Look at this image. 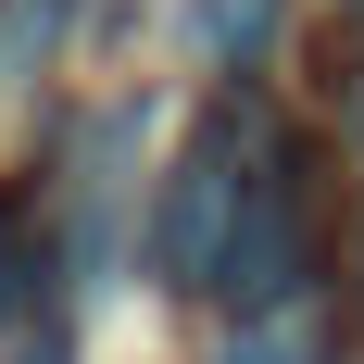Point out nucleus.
<instances>
[{
	"mask_svg": "<svg viewBox=\"0 0 364 364\" xmlns=\"http://www.w3.org/2000/svg\"><path fill=\"white\" fill-rule=\"evenodd\" d=\"M301 277H314V151L264 113L252 188H239V226H226V264H214V301L277 314V301H301Z\"/></svg>",
	"mask_w": 364,
	"mask_h": 364,
	"instance_id": "f257e3e1",
	"label": "nucleus"
},
{
	"mask_svg": "<svg viewBox=\"0 0 364 364\" xmlns=\"http://www.w3.org/2000/svg\"><path fill=\"white\" fill-rule=\"evenodd\" d=\"M252 139H264V101H252V88H226V101L201 113V139L176 151V188H164V226H151L164 289H214L226 226H239V188H252Z\"/></svg>",
	"mask_w": 364,
	"mask_h": 364,
	"instance_id": "f03ea898",
	"label": "nucleus"
},
{
	"mask_svg": "<svg viewBox=\"0 0 364 364\" xmlns=\"http://www.w3.org/2000/svg\"><path fill=\"white\" fill-rule=\"evenodd\" d=\"M50 264H63V239H50V201H38V188H0V327H26V314H38Z\"/></svg>",
	"mask_w": 364,
	"mask_h": 364,
	"instance_id": "7ed1b4c3",
	"label": "nucleus"
},
{
	"mask_svg": "<svg viewBox=\"0 0 364 364\" xmlns=\"http://www.w3.org/2000/svg\"><path fill=\"white\" fill-rule=\"evenodd\" d=\"M277 13H289V0H188V50L214 75H252L264 38H277Z\"/></svg>",
	"mask_w": 364,
	"mask_h": 364,
	"instance_id": "20e7f679",
	"label": "nucleus"
},
{
	"mask_svg": "<svg viewBox=\"0 0 364 364\" xmlns=\"http://www.w3.org/2000/svg\"><path fill=\"white\" fill-rule=\"evenodd\" d=\"M226 364H314V352H301V339H239Z\"/></svg>",
	"mask_w": 364,
	"mask_h": 364,
	"instance_id": "39448f33",
	"label": "nucleus"
}]
</instances>
